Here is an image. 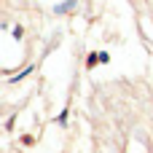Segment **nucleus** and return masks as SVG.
Instances as JSON below:
<instances>
[{
	"label": "nucleus",
	"instance_id": "nucleus-1",
	"mask_svg": "<svg viewBox=\"0 0 153 153\" xmlns=\"http://www.w3.org/2000/svg\"><path fill=\"white\" fill-rule=\"evenodd\" d=\"M73 5H75V0H67V3H59V5H56V13H62V11H70Z\"/></svg>",
	"mask_w": 153,
	"mask_h": 153
},
{
	"label": "nucleus",
	"instance_id": "nucleus-2",
	"mask_svg": "<svg viewBox=\"0 0 153 153\" xmlns=\"http://www.w3.org/2000/svg\"><path fill=\"white\" fill-rule=\"evenodd\" d=\"M100 62V54H89V67H94Z\"/></svg>",
	"mask_w": 153,
	"mask_h": 153
},
{
	"label": "nucleus",
	"instance_id": "nucleus-3",
	"mask_svg": "<svg viewBox=\"0 0 153 153\" xmlns=\"http://www.w3.org/2000/svg\"><path fill=\"white\" fill-rule=\"evenodd\" d=\"M100 62H102V65H108V62H110V54H108V51H102V54H100Z\"/></svg>",
	"mask_w": 153,
	"mask_h": 153
}]
</instances>
